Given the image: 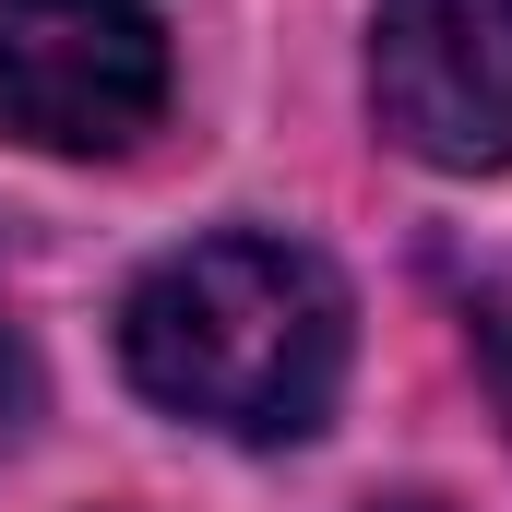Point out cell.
Here are the masks:
<instances>
[{"label": "cell", "instance_id": "obj_1", "mask_svg": "<svg viewBox=\"0 0 512 512\" xmlns=\"http://www.w3.org/2000/svg\"><path fill=\"white\" fill-rule=\"evenodd\" d=\"M120 358L191 429L227 441H310L346 382V286L298 239H191L120 310Z\"/></svg>", "mask_w": 512, "mask_h": 512}, {"label": "cell", "instance_id": "obj_2", "mask_svg": "<svg viewBox=\"0 0 512 512\" xmlns=\"http://www.w3.org/2000/svg\"><path fill=\"white\" fill-rule=\"evenodd\" d=\"M167 108V24L143 0H0V143L120 155Z\"/></svg>", "mask_w": 512, "mask_h": 512}, {"label": "cell", "instance_id": "obj_3", "mask_svg": "<svg viewBox=\"0 0 512 512\" xmlns=\"http://www.w3.org/2000/svg\"><path fill=\"white\" fill-rule=\"evenodd\" d=\"M370 96L417 167H512V0H382Z\"/></svg>", "mask_w": 512, "mask_h": 512}, {"label": "cell", "instance_id": "obj_4", "mask_svg": "<svg viewBox=\"0 0 512 512\" xmlns=\"http://www.w3.org/2000/svg\"><path fill=\"white\" fill-rule=\"evenodd\" d=\"M24 417H36V358H24V322H12V298H0V453L24 441Z\"/></svg>", "mask_w": 512, "mask_h": 512}, {"label": "cell", "instance_id": "obj_5", "mask_svg": "<svg viewBox=\"0 0 512 512\" xmlns=\"http://www.w3.org/2000/svg\"><path fill=\"white\" fill-rule=\"evenodd\" d=\"M477 346H489V382H501V417H512V298L477 310Z\"/></svg>", "mask_w": 512, "mask_h": 512}]
</instances>
